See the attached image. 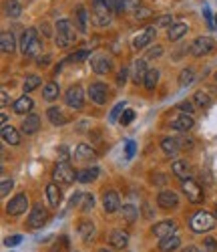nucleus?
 Instances as JSON below:
<instances>
[{
    "label": "nucleus",
    "instance_id": "19",
    "mask_svg": "<svg viewBox=\"0 0 217 252\" xmlns=\"http://www.w3.org/2000/svg\"><path fill=\"white\" fill-rule=\"evenodd\" d=\"M32 107H34V101H32L28 95H23V97H18V99L14 101L12 111H14L16 115H27L28 111H32Z\"/></svg>",
    "mask_w": 217,
    "mask_h": 252
},
{
    "label": "nucleus",
    "instance_id": "7",
    "mask_svg": "<svg viewBox=\"0 0 217 252\" xmlns=\"http://www.w3.org/2000/svg\"><path fill=\"white\" fill-rule=\"evenodd\" d=\"M181 188H183V194L187 196V200L191 202V204H199V202H203V188L195 182V180H183V184H181Z\"/></svg>",
    "mask_w": 217,
    "mask_h": 252
},
{
    "label": "nucleus",
    "instance_id": "54",
    "mask_svg": "<svg viewBox=\"0 0 217 252\" xmlns=\"http://www.w3.org/2000/svg\"><path fill=\"white\" fill-rule=\"evenodd\" d=\"M203 14H205V20H207V27H209V29H215V27H213V18H211V12H209V8H207V6L203 8Z\"/></svg>",
    "mask_w": 217,
    "mask_h": 252
},
{
    "label": "nucleus",
    "instance_id": "46",
    "mask_svg": "<svg viewBox=\"0 0 217 252\" xmlns=\"http://www.w3.org/2000/svg\"><path fill=\"white\" fill-rule=\"evenodd\" d=\"M161 55H163V47H151V49L147 51L145 59H147V61H151V59H159Z\"/></svg>",
    "mask_w": 217,
    "mask_h": 252
},
{
    "label": "nucleus",
    "instance_id": "3",
    "mask_svg": "<svg viewBox=\"0 0 217 252\" xmlns=\"http://www.w3.org/2000/svg\"><path fill=\"white\" fill-rule=\"evenodd\" d=\"M77 174L79 172L73 170L69 161H58L53 170V180L54 184H60V186H71L77 180Z\"/></svg>",
    "mask_w": 217,
    "mask_h": 252
},
{
    "label": "nucleus",
    "instance_id": "29",
    "mask_svg": "<svg viewBox=\"0 0 217 252\" xmlns=\"http://www.w3.org/2000/svg\"><path fill=\"white\" fill-rule=\"evenodd\" d=\"M47 117H49V121H51L53 125H56V127H60V125L67 123V115L62 113V109H60V107H49Z\"/></svg>",
    "mask_w": 217,
    "mask_h": 252
},
{
    "label": "nucleus",
    "instance_id": "49",
    "mask_svg": "<svg viewBox=\"0 0 217 252\" xmlns=\"http://www.w3.org/2000/svg\"><path fill=\"white\" fill-rule=\"evenodd\" d=\"M20 242H23V236H20V234H14V236H8V238H4V244L6 246H18Z\"/></svg>",
    "mask_w": 217,
    "mask_h": 252
},
{
    "label": "nucleus",
    "instance_id": "5",
    "mask_svg": "<svg viewBox=\"0 0 217 252\" xmlns=\"http://www.w3.org/2000/svg\"><path fill=\"white\" fill-rule=\"evenodd\" d=\"M111 8H108L107 0H95L93 2V23L97 27H107L111 23Z\"/></svg>",
    "mask_w": 217,
    "mask_h": 252
},
{
    "label": "nucleus",
    "instance_id": "44",
    "mask_svg": "<svg viewBox=\"0 0 217 252\" xmlns=\"http://www.w3.org/2000/svg\"><path fill=\"white\" fill-rule=\"evenodd\" d=\"M95 208V198L91 196V194H86L84 198H82V206H81V210L82 212H89V210H93Z\"/></svg>",
    "mask_w": 217,
    "mask_h": 252
},
{
    "label": "nucleus",
    "instance_id": "39",
    "mask_svg": "<svg viewBox=\"0 0 217 252\" xmlns=\"http://www.w3.org/2000/svg\"><path fill=\"white\" fill-rule=\"evenodd\" d=\"M6 14L10 18H18L20 14H23V6H20V2H16V0H8L6 2Z\"/></svg>",
    "mask_w": 217,
    "mask_h": 252
},
{
    "label": "nucleus",
    "instance_id": "14",
    "mask_svg": "<svg viewBox=\"0 0 217 252\" xmlns=\"http://www.w3.org/2000/svg\"><path fill=\"white\" fill-rule=\"evenodd\" d=\"M103 210L107 214H113V212H117V210H121V198H119L117 192L108 190V192L103 194Z\"/></svg>",
    "mask_w": 217,
    "mask_h": 252
},
{
    "label": "nucleus",
    "instance_id": "55",
    "mask_svg": "<svg viewBox=\"0 0 217 252\" xmlns=\"http://www.w3.org/2000/svg\"><path fill=\"white\" fill-rule=\"evenodd\" d=\"M0 97H2V107H6V105H8V91L2 89V91H0Z\"/></svg>",
    "mask_w": 217,
    "mask_h": 252
},
{
    "label": "nucleus",
    "instance_id": "45",
    "mask_svg": "<svg viewBox=\"0 0 217 252\" xmlns=\"http://www.w3.org/2000/svg\"><path fill=\"white\" fill-rule=\"evenodd\" d=\"M177 109H179L181 113H189V115H191V113L195 111V107H193V101H189V99H187V101H181V103L177 105Z\"/></svg>",
    "mask_w": 217,
    "mask_h": 252
},
{
    "label": "nucleus",
    "instance_id": "17",
    "mask_svg": "<svg viewBox=\"0 0 217 252\" xmlns=\"http://www.w3.org/2000/svg\"><path fill=\"white\" fill-rule=\"evenodd\" d=\"M193 125H195V119L189 113H181L175 119H171V127L177 129V131H189Z\"/></svg>",
    "mask_w": 217,
    "mask_h": 252
},
{
    "label": "nucleus",
    "instance_id": "41",
    "mask_svg": "<svg viewBox=\"0 0 217 252\" xmlns=\"http://www.w3.org/2000/svg\"><path fill=\"white\" fill-rule=\"evenodd\" d=\"M125 109H127V103H125V101H119V103L115 105V107H113V111L108 113V121L115 123V121L119 119V115H123V113H125Z\"/></svg>",
    "mask_w": 217,
    "mask_h": 252
},
{
    "label": "nucleus",
    "instance_id": "57",
    "mask_svg": "<svg viewBox=\"0 0 217 252\" xmlns=\"http://www.w3.org/2000/svg\"><path fill=\"white\" fill-rule=\"evenodd\" d=\"M81 198H82V196H81V194H75V196H73V198H71V206H77V204H79V202H81Z\"/></svg>",
    "mask_w": 217,
    "mask_h": 252
},
{
    "label": "nucleus",
    "instance_id": "27",
    "mask_svg": "<svg viewBox=\"0 0 217 252\" xmlns=\"http://www.w3.org/2000/svg\"><path fill=\"white\" fill-rule=\"evenodd\" d=\"M99 167L97 165H93V167H84V170H81L79 174H77V182H81V184H91V182H95L97 178H99Z\"/></svg>",
    "mask_w": 217,
    "mask_h": 252
},
{
    "label": "nucleus",
    "instance_id": "18",
    "mask_svg": "<svg viewBox=\"0 0 217 252\" xmlns=\"http://www.w3.org/2000/svg\"><path fill=\"white\" fill-rule=\"evenodd\" d=\"M77 232H79V236H81L84 242L93 240V236H95V224H93V220L82 218V220L79 222V226H77Z\"/></svg>",
    "mask_w": 217,
    "mask_h": 252
},
{
    "label": "nucleus",
    "instance_id": "11",
    "mask_svg": "<svg viewBox=\"0 0 217 252\" xmlns=\"http://www.w3.org/2000/svg\"><path fill=\"white\" fill-rule=\"evenodd\" d=\"M64 101H67L69 107L73 109H82V105H84V91L81 85H73L67 95H64Z\"/></svg>",
    "mask_w": 217,
    "mask_h": 252
},
{
    "label": "nucleus",
    "instance_id": "48",
    "mask_svg": "<svg viewBox=\"0 0 217 252\" xmlns=\"http://www.w3.org/2000/svg\"><path fill=\"white\" fill-rule=\"evenodd\" d=\"M12 180H2V184H0V194H2V198L4 196H8V192L12 190Z\"/></svg>",
    "mask_w": 217,
    "mask_h": 252
},
{
    "label": "nucleus",
    "instance_id": "1",
    "mask_svg": "<svg viewBox=\"0 0 217 252\" xmlns=\"http://www.w3.org/2000/svg\"><path fill=\"white\" fill-rule=\"evenodd\" d=\"M56 32H54V43L58 49H69L75 43V27L71 20L67 18H60L56 23Z\"/></svg>",
    "mask_w": 217,
    "mask_h": 252
},
{
    "label": "nucleus",
    "instance_id": "59",
    "mask_svg": "<svg viewBox=\"0 0 217 252\" xmlns=\"http://www.w3.org/2000/svg\"><path fill=\"white\" fill-rule=\"evenodd\" d=\"M183 252H199V250H197V248H195V246H187V248H185Z\"/></svg>",
    "mask_w": 217,
    "mask_h": 252
},
{
    "label": "nucleus",
    "instance_id": "42",
    "mask_svg": "<svg viewBox=\"0 0 217 252\" xmlns=\"http://www.w3.org/2000/svg\"><path fill=\"white\" fill-rule=\"evenodd\" d=\"M91 57H93V55H91L89 51H77V53L69 55L67 63H81V61H84V59H91Z\"/></svg>",
    "mask_w": 217,
    "mask_h": 252
},
{
    "label": "nucleus",
    "instance_id": "22",
    "mask_svg": "<svg viewBox=\"0 0 217 252\" xmlns=\"http://www.w3.org/2000/svg\"><path fill=\"white\" fill-rule=\"evenodd\" d=\"M108 242H111L113 248L123 250V248L129 244V234L125 232V230H113L111 236H108Z\"/></svg>",
    "mask_w": 217,
    "mask_h": 252
},
{
    "label": "nucleus",
    "instance_id": "35",
    "mask_svg": "<svg viewBox=\"0 0 217 252\" xmlns=\"http://www.w3.org/2000/svg\"><path fill=\"white\" fill-rule=\"evenodd\" d=\"M121 212H123V218H125L127 222H135V220L139 218V210H137L135 204H123Z\"/></svg>",
    "mask_w": 217,
    "mask_h": 252
},
{
    "label": "nucleus",
    "instance_id": "9",
    "mask_svg": "<svg viewBox=\"0 0 217 252\" xmlns=\"http://www.w3.org/2000/svg\"><path fill=\"white\" fill-rule=\"evenodd\" d=\"M89 97L97 105H105L107 99H108V87H107V83H103V81L91 83V85H89Z\"/></svg>",
    "mask_w": 217,
    "mask_h": 252
},
{
    "label": "nucleus",
    "instance_id": "16",
    "mask_svg": "<svg viewBox=\"0 0 217 252\" xmlns=\"http://www.w3.org/2000/svg\"><path fill=\"white\" fill-rule=\"evenodd\" d=\"M157 204H159L161 208H165V210L177 208V206H179V196H177L175 192H171V190H163V192H159V196H157Z\"/></svg>",
    "mask_w": 217,
    "mask_h": 252
},
{
    "label": "nucleus",
    "instance_id": "2",
    "mask_svg": "<svg viewBox=\"0 0 217 252\" xmlns=\"http://www.w3.org/2000/svg\"><path fill=\"white\" fill-rule=\"evenodd\" d=\"M217 224V218L215 214L207 212V210H199V212H195L189 220V226L193 232H197V234H203V232H209V230H213Z\"/></svg>",
    "mask_w": 217,
    "mask_h": 252
},
{
    "label": "nucleus",
    "instance_id": "8",
    "mask_svg": "<svg viewBox=\"0 0 217 252\" xmlns=\"http://www.w3.org/2000/svg\"><path fill=\"white\" fill-rule=\"evenodd\" d=\"M49 210L42 206V204H36V206H32V210H30V214H28V226L30 228H42V226H47V222H49Z\"/></svg>",
    "mask_w": 217,
    "mask_h": 252
},
{
    "label": "nucleus",
    "instance_id": "10",
    "mask_svg": "<svg viewBox=\"0 0 217 252\" xmlns=\"http://www.w3.org/2000/svg\"><path fill=\"white\" fill-rule=\"evenodd\" d=\"M27 208H28V196H27V194H16V196L6 204V212H8L10 216H20V214L27 212Z\"/></svg>",
    "mask_w": 217,
    "mask_h": 252
},
{
    "label": "nucleus",
    "instance_id": "62",
    "mask_svg": "<svg viewBox=\"0 0 217 252\" xmlns=\"http://www.w3.org/2000/svg\"><path fill=\"white\" fill-rule=\"evenodd\" d=\"M215 81H217V73H215Z\"/></svg>",
    "mask_w": 217,
    "mask_h": 252
},
{
    "label": "nucleus",
    "instance_id": "58",
    "mask_svg": "<svg viewBox=\"0 0 217 252\" xmlns=\"http://www.w3.org/2000/svg\"><path fill=\"white\" fill-rule=\"evenodd\" d=\"M0 119H2V127H6V125H8V115L2 111V117H0Z\"/></svg>",
    "mask_w": 217,
    "mask_h": 252
},
{
    "label": "nucleus",
    "instance_id": "53",
    "mask_svg": "<svg viewBox=\"0 0 217 252\" xmlns=\"http://www.w3.org/2000/svg\"><path fill=\"white\" fill-rule=\"evenodd\" d=\"M127 75H129V69H121L119 71V75H117V83H119V85H125V83H127Z\"/></svg>",
    "mask_w": 217,
    "mask_h": 252
},
{
    "label": "nucleus",
    "instance_id": "60",
    "mask_svg": "<svg viewBox=\"0 0 217 252\" xmlns=\"http://www.w3.org/2000/svg\"><path fill=\"white\" fill-rule=\"evenodd\" d=\"M213 214H215V218H217V202H215V206H213Z\"/></svg>",
    "mask_w": 217,
    "mask_h": 252
},
{
    "label": "nucleus",
    "instance_id": "47",
    "mask_svg": "<svg viewBox=\"0 0 217 252\" xmlns=\"http://www.w3.org/2000/svg\"><path fill=\"white\" fill-rule=\"evenodd\" d=\"M133 119H135V111H133V109H125V113L121 115L119 121H121V125H129Z\"/></svg>",
    "mask_w": 217,
    "mask_h": 252
},
{
    "label": "nucleus",
    "instance_id": "50",
    "mask_svg": "<svg viewBox=\"0 0 217 252\" xmlns=\"http://www.w3.org/2000/svg\"><path fill=\"white\" fill-rule=\"evenodd\" d=\"M135 150H137L135 141L129 139V141H127V145H125V156H127V158H133V156H135Z\"/></svg>",
    "mask_w": 217,
    "mask_h": 252
},
{
    "label": "nucleus",
    "instance_id": "51",
    "mask_svg": "<svg viewBox=\"0 0 217 252\" xmlns=\"http://www.w3.org/2000/svg\"><path fill=\"white\" fill-rule=\"evenodd\" d=\"M173 25H175V23H173V18L171 16H159L157 18V27H173Z\"/></svg>",
    "mask_w": 217,
    "mask_h": 252
},
{
    "label": "nucleus",
    "instance_id": "32",
    "mask_svg": "<svg viewBox=\"0 0 217 252\" xmlns=\"http://www.w3.org/2000/svg\"><path fill=\"white\" fill-rule=\"evenodd\" d=\"M58 93H60V87H58L56 81H51V83H47V85L42 87V97H45L47 101L58 99Z\"/></svg>",
    "mask_w": 217,
    "mask_h": 252
},
{
    "label": "nucleus",
    "instance_id": "6",
    "mask_svg": "<svg viewBox=\"0 0 217 252\" xmlns=\"http://www.w3.org/2000/svg\"><path fill=\"white\" fill-rule=\"evenodd\" d=\"M91 67L97 75H107V73L113 71V59L107 53H95L91 57Z\"/></svg>",
    "mask_w": 217,
    "mask_h": 252
},
{
    "label": "nucleus",
    "instance_id": "31",
    "mask_svg": "<svg viewBox=\"0 0 217 252\" xmlns=\"http://www.w3.org/2000/svg\"><path fill=\"white\" fill-rule=\"evenodd\" d=\"M16 47V40H14V34L12 32H2V36H0V49H2L4 55H10Z\"/></svg>",
    "mask_w": 217,
    "mask_h": 252
},
{
    "label": "nucleus",
    "instance_id": "37",
    "mask_svg": "<svg viewBox=\"0 0 217 252\" xmlns=\"http://www.w3.org/2000/svg\"><path fill=\"white\" fill-rule=\"evenodd\" d=\"M159 71L157 69H149V73H147V77H145V83L143 85L149 89V91H153L155 87H157V83H159Z\"/></svg>",
    "mask_w": 217,
    "mask_h": 252
},
{
    "label": "nucleus",
    "instance_id": "15",
    "mask_svg": "<svg viewBox=\"0 0 217 252\" xmlns=\"http://www.w3.org/2000/svg\"><path fill=\"white\" fill-rule=\"evenodd\" d=\"M38 40V34H36V29H27L25 32H23V36H20V43H18V47H20V53H23L25 57L28 55V51H30V47Z\"/></svg>",
    "mask_w": 217,
    "mask_h": 252
},
{
    "label": "nucleus",
    "instance_id": "36",
    "mask_svg": "<svg viewBox=\"0 0 217 252\" xmlns=\"http://www.w3.org/2000/svg\"><path fill=\"white\" fill-rule=\"evenodd\" d=\"M193 103L197 105V107H211L213 99H211V95L207 91H197L193 95Z\"/></svg>",
    "mask_w": 217,
    "mask_h": 252
},
{
    "label": "nucleus",
    "instance_id": "40",
    "mask_svg": "<svg viewBox=\"0 0 217 252\" xmlns=\"http://www.w3.org/2000/svg\"><path fill=\"white\" fill-rule=\"evenodd\" d=\"M40 77L38 75H28L27 79H25V85H23V91H27V93H30V91H34L38 85H40Z\"/></svg>",
    "mask_w": 217,
    "mask_h": 252
},
{
    "label": "nucleus",
    "instance_id": "23",
    "mask_svg": "<svg viewBox=\"0 0 217 252\" xmlns=\"http://www.w3.org/2000/svg\"><path fill=\"white\" fill-rule=\"evenodd\" d=\"M179 246H181V236H177V234H171V236L159 240V250L161 252H175Z\"/></svg>",
    "mask_w": 217,
    "mask_h": 252
},
{
    "label": "nucleus",
    "instance_id": "13",
    "mask_svg": "<svg viewBox=\"0 0 217 252\" xmlns=\"http://www.w3.org/2000/svg\"><path fill=\"white\" fill-rule=\"evenodd\" d=\"M155 27H147V29H143L139 34H135L133 36V49H145V47H149L151 43L155 40Z\"/></svg>",
    "mask_w": 217,
    "mask_h": 252
},
{
    "label": "nucleus",
    "instance_id": "20",
    "mask_svg": "<svg viewBox=\"0 0 217 252\" xmlns=\"http://www.w3.org/2000/svg\"><path fill=\"white\" fill-rule=\"evenodd\" d=\"M161 150H163L169 158H177L179 152H181L179 139H175V137H163V139H161Z\"/></svg>",
    "mask_w": 217,
    "mask_h": 252
},
{
    "label": "nucleus",
    "instance_id": "28",
    "mask_svg": "<svg viewBox=\"0 0 217 252\" xmlns=\"http://www.w3.org/2000/svg\"><path fill=\"white\" fill-rule=\"evenodd\" d=\"M171 172L175 174L181 182L183 180H189L191 178V172H189V163L187 161H183V159H177L175 163H173V167H171Z\"/></svg>",
    "mask_w": 217,
    "mask_h": 252
},
{
    "label": "nucleus",
    "instance_id": "12",
    "mask_svg": "<svg viewBox=\"0 0 217 252\" xmlns=\"http://www.w3.org/2000/svg\"><path fill=\"white\" fill-rule=\"evenodd\" d=\"M175 230H177L175 220H161V222H157L153 228H151V234L161 240V238H167L171 234H175Z\"/></svg>",
    "mask_w": 217,
    "mask_h": 252
},
{
    "label": "nucleus",
    "instance_id": "26",
    "mask_svg": "<svg viewBox=\"0 0 217 252\" xmlns=\"http://www.w3.org/2000/svg\"><path fill=\"white\" fill-rule=\"evenodd\" d=\"M75 158L81 159V161H91L97 158L95 150L91 148V145H86V143H79L77 145V150H75Z\"/></svg>",
    "mask_w": 217,
    "mask_h": 252
},
{
    "label": "nucleus",
    "instance_id": "43",
    "mask_svg": "<svg viewBox=\"0 0 217 252\" xmlns=\"http://www.w3.org/2000/svg\"><path fill=\"white\" fill-rule=\"evenodd\" d=\"M107 4L113 12H123L125 10V0H107Z\"/></svg>",
    "mask_w": 217,
    "mask_h": 252
},
{
    "label": "nucleus",
    "instance_id": "30",
    "mask_svg": "<svg viewBox=\"0 0 217 252\" xmlns=\"http://www.w3.org/2000/svg\"><path fill=\"white\" fill-rule=\"evenodd\" d=\"M187 23H175V25H173L169 31H167V38L171 40V43H175V40H179L185 32H187Z\"/></svg>",
    "mask_w": 217,
    "mask_h": 252
},
{
    "label": "nucleus",
    "instance_id": "38",
    "mask_svg": "<svg viewBox=\"0 0 217 252\" xmlns=\"http://www.w3.org/2000/svg\"><path fill=\"white\" fill-rule=\"evenodd\" d=\"M193 79H195V69L187 67V69H183L179 73V85L181 87H187V85H191V83H193Z\"/></svg>",
    "mask_w": 217,
    "mask_h": 252
},
{
    "label": "nucleus",
    "instance_id": "34",
    "mask_svg": "<svg viewBox=\"0 0 217 252\" xmlns=\"http://www.w3.org/2000/svg\"><path fill=\"white\" fill-rule=\"evenodd\" d=\"M47 198H49V204L53 206V208H58V204H60V190H58V184H49L47 186Z\"/></svg>",
    "mask_w": 217,
    "mask_h": 252
},
{
    "label": "nucleus",
    "instance_id": "33",
    "mask_svg": "<svg viewBox=\"0 0 217 252\" xmlns=\"http://www.w3.org/2000/svg\"><path fill=\"white\" fill-rule=\"evenodd\" d=\"M2 139L8 145H18L20 143V133L12 127V125H6V127H2Z\"/></svg>",
    "mask_w": 217,
    "mask_h": 252
},
{
    "label": "nucleus",
    "instance_id": "4",
    "mask_svg": "<svg viewBox=\"0 0 217 252\" xmlns=\"http://www.w3.org/2000/svg\"><path fill=\"white\" fill-rule=\"evenodd\" d=\"M215 47H217V43H215L211 36H197V38H195L193 43H191L189 53H191L193 57H205V55L213 53Z\"/></svg>",
    "mask_w": 217,
    "mask_h": 252
},
{
    "label": "nucleus",
    "instance_id": "61",
    "mask_svg": "<svg viewBox=\"0 0 217 252\" xmlns=\"http://www.w3.org/2000/svg\"><path fill=\"white\" fill-rule=\"evenodd\" d=\"M199 252H215V250H199Z\"/></svg>",
    "mask_w": 217,
    "mask_h": 252
},
{
    "label": "nucleus",
    "instance_id": "52",
    "mask_svg": "<svg viewBox=\"0 0 217 252\" xmlns=\"http://www.w3.org/2000/svg\"><path fill=\"white\" fill-rule=\"evenodd\" d=\"M58 154H60V156H58L60 161H69L71 156H69V148H67V145H60V148H58Z\"/></svg>",
    "mask_w": 217,
    "mask_h": 252
},
{
    "label": "nucleus",
    "instance_id": "24",
    "mask_svg": "<svg viewBox=\"0 0 217 252\" xmlns=\"http://www.w3.org/2000/svg\"><path fill=\"white\" fill-rule=\"evenodd\" d=\"M149 69H147V59H137L135 65H133V81L135 83H145V77H147Z\"/></svg>",
    "mask_w": 217,
    "mask_h": 252
},
{
    "label": "nucleus",
    "instance_id": "21",
    "mask_svg": "<svg viewBox=\"0 0 217 252\" xmlns=\"http://www.w3.org/2000/svg\"><path fill=\"white\" fill-rule=\"evenodd\" d=\"M75 27L81 34H86V31H89V14H86L84 6H79L75 12Z\"/></svg>",
    "mask_w": 217,
    "mask_h": 252
},
{
    "label": "nucleus",
    "instance_id": "25",
    "mask_svg": "<svg viewBox=\"0 0 217 252\" xmlns=\"http://www.w3.org/2000/svg\"><path fill=\"white\" fill-rule=\"evenodd\" d=\"M38 127H40V117H38V115L30 113V115L25 117V121H23V133L32 135V133L38 131Z\"/></svg>",
    "mask_w": 217,
    "mask_h": 252
},
{
    "label": "nucleus",
    "instance_id": "56",
    "mask_svg": "<svg viewBox=\"0 0 217 252\" xmlns=\"http://www.w3.org/2000/svg\"><path fill=\"white\" fill-rule=\"evenodd\" d=\"M137 18H145V16H149V10L147 8H137Z\"/></svg>",
    "mask_w": 217,
    "mask_h": 252
}]
</instances>
